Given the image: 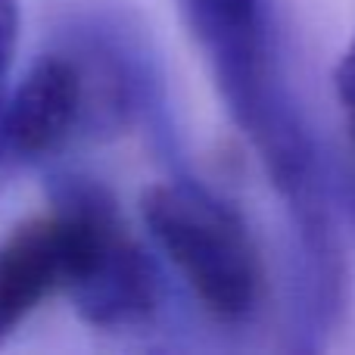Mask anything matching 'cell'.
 I'll return each instance as SVG.
<instances>
[{
    "label": "cell",
    "instance_id": "cell-5",
    "mask_svg": "<svg viewBox=\"0 0 355 355\" xmlns=\"http://www.w3.org/2000/svg\"><path fill=\"white\" fill-rule=\"evenodd\" d=\"M69 300L81 321L97 331H135L150 324L159 312V268L135 240L119 209L106 218L91 265L69 290Z\"/></svg>",
    "mask_w": 355,
    "mask_h": 355
},
{
    "label": "cell",
    "instance_id": "cell-6",
    "mask_svg": "<svg viewBox=\"0 0 355 355\" xmlns=\"http://www.w3.org/2000/svg\"><path fill=\"white\" fill-rule=\"evenodd\" d=\"M19 35H22V0H0V184L12 168L10 150L3 137V112L10 97V72L19 53Z\"/></svg>",
    "mask_w": 355,
    "mask_h": 355
},
{
    "label": "cell",
    "instance_id": "cell-3",
    "mask_svg": "<svg viewBox=\"0 0 355 355\" xmlns=\"http://www.w3.org/2000/svg\"><path fill=\"white\" fill-rule=\"evenodd\" d=\"M175 6L234 125L246 135L290 97L268 0H175Z\"/></svg>",
    "mask_w": 355,
    "mask_h": 355
},
{
    "label": "cell",
    "instance_id": "cell-8",
    "mask_svg": "<svg viewBox=\"0 0 355 355\" xmlns=\"http://www.w3.org/2000/svg\"><path fill=\"white\" fill-rule=\"evenodd\" d=\"M334 202H337V209H343L349 225L355 227V175L337 166H334Z\"/></svg>",
    "mask_w": 355,
    "mask_h": 355
},
{
    "label": "cell",
    "instance_id": "cell-7",
    "mask_svg": "<svg viewBox=\"0 0 355 355\" xmlns=\"http://www.w3.org/2000/svg\"><path fill=\"white\" fill-rule=\"evenodd\" d=\"M334 87H337L340 106H343V116H346V128H349V137L355 144V35L349 47H346L343 60H340L337 72H334Z\"/></svg>",
    "mask_w": 355,
    "mask_h": 355
},
{
    "label": "cell",
    "instance_id": "cell-4",
    "mask_svg": "<svg viewBox=\"0 0 355 355\" xmlns=\"http://www.w3.org/2000/svg\"><path fill=\"white\" fill-rule=\"evenodd\" d=\"M87 91L75 53L62 41L44 50L28 72L10 87L3 112V137L12 166L47 162L85 141Z\"/></svg>",
    "mask_w": 355,
    "mask_h": 355
},
{
    "label": "cell",
    "instance_id": "cell-2",
    "mask_svg": "<svg viewBox=\"0 0 355 355\" xmlns=\"http://www.w3.org/2000/svg\"><path fill=\"white\" fill-rule=\"evenodd\" d=\"M112 193L85 175H56L50 209L0 240V346L47 300L69 293L91 262Z\"/></svg>",
    "mask_w": 355,
    "mask_h": 355
},
{
    "label": "cell",
    "instance_id": "cell-1",
    "mask_svg": "<svg viewBox=\"0 0 355 355\" xmlns=\"http://www.w3.org/2000/svg\"><path fill=\"white\" fill-rule=\"evenodd\" d=\"M141 215L153 243L184 277L209 318L243 324L262 306L265 265L240 212L181 175L147 187Z\"/></svg>",
    "mask_w": 355,
    "mask_h": 355
}]
</instances>
